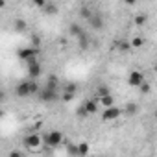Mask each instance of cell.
Returning a JSON list of instances; mask_svg holds the SVG:
<instances>
[{
    "label": "cell",
    "mask_w": 157,
    "mask_h": 157,
    "mask_svg": "<svg viewBox=\"0 0 157 157\" xmlns=\"http://www.w3.org/2000/svg\"><path fill=\"white\" fill-rule=\"evenodd\" d=\"M63 133L59 129H50L46 133H43V142L44 146H50V148H57L59 144H63Z\"/></svg>",
    "instance_id": "6da1fadb"
},
{
    "label": "cell",
    "mask_w": 157,
    "mask_h": 157,
    "mask_svg": "<svg viewBox=\"0 0 157 157\" xmlns=\"http://www.w3.org/2000/svg\"><path fill=\"white\" fill-rule=\"evenodd\" d=\"M22 142H24V146H26L30 151H39L41 146H44V142H43V135H37V133H30V135H26Z\"/></svg>",
    "instance_id": "7a4b0ae2"
},
{
    "label": "cell",
    "mask_w": 157,
    "mask_h": 157,
    "mask_svg": "<svg viewBox=\"0 0 157 157\" xmlns=\"http://www.w3.org/2000/svg\"><path fill=\"white\" fill-rule=\"evenodd\" d=\"M124 113V109L117 107V105H111V107H104V113H102V120L104 122H113L117 120L120 115Z\"/></svg>",
    "instance_id": "3957f363"
},
{
    "label": "cell",
    "mask_w": 157,
    "mask_h": 157,
    "mask_svg": "<svg viewBox=\"0 0 157 157\" xmlns=\"http://www.w3.org/2000/svg\"><path fill=\"white\" fill-rule=\"evenodd\" d=\"M37 46H24V48H19L17 50V56L22 59V61H32V59H37Z\"/></svg>",
    "instance_id": "277c9868"
},
{
    "label": "cell",
    "mask_w": 157,
    "mask_h": 157,
    "mask_svg": "<svg viewBox=\"0 0 157 157\" xmlns=\"http://www.w3.org/2000/svg\"><path fill=\"white\" fill-rule=\"evenodd\" d=\"M39 96H41V102H44V104H52V102L59 100V93H57V89H50V87L41 89Z\"/></svg>",
    "instance_id": "5b68a950"
},
{
    "label": "cell",
    "mask_w": 157,
    "mask_h": 157,
    "mask_svg": "<svg viewBox=\"0 0 157 157\" xmlns=\"http://www.w3.org/2000/svg\"><path fill=\"white\" fill-rule=\"evenodd\" d=\"M15 94H17L19 98H28V96H33V94H32V82H30V80L21 82V83L17 85V89H15Z\"/></svg>",
    "instance_id": "8992f818"
},
{
    "label": "cell",
    "mask_w": 157,
    "mask_h": 157,
    "mask_svg": "<svg viewBox=\"0 0 157 157\" xmlns=\"http://www.w3.org/2000/svg\"><path fill=\"white\" fill-rule=\"evenodd\" d=\"M128 83H129L131 87H140V85L144 83V74H142L140 70L129 72V76H128Z\"/></svg>",
    "instance_id": "52a82bcc"
},
{
    "label": "cell",
    "mask_w": 157,
    "mask_h": 157,
    "mask_svg": "<svg viewBox=\"0 0 157 157\" xmlns=\"http://www.w3.org/2000/svg\"><path fill=\"white\" fill-rule=\"evenodd\" d=\"M26 65H28V76L32 78V80H37V78L41 76V63L37 59H32Z\"/></svg>",
    "instance_id": "ba28073f"
},
{
    "label": "cell",
    "mask_w": 157,
    "mask_h": 157,
    "mask_svg": "<svg viewBox=\"0 0 157 157\" xmlns=\"http://www.w3.org/2000/svg\"><path fill=\"white\" fill-rule=\"evenodd\" d=\"M87 22L91 24V28H93V30H102V28H104V19H102L100 15H93Z\"/></svg>",
    "instance_id": "9c48e42d"
},
{
    "label": "cell",
    "mask_w": 157,
    "mask_h": 157,
    "mask_svg": "<svg viewBox=\"0 0 157 157\" xmlns=\"http://www.w3.org/2000/svg\"><path fill=\"white\" fill-rule=\"evenodd\" d=\"M98 104H100L98 100H87V102L83 104L87 115H94V113H98Z\"/></svg>",
    "instance_id": "30bf717a"
},
{
    "label": "cell",
    "mask_w": 157,
    "mask_h": 157,
    "mask_svg": "<svg viewBox=\"0 0 157 157\" xmlns=\"http://www.w3.org/2000/svg\"><path fill=\"white\" fill-rule=\"evenodd\" d=\"M98 102H100V105H104V107H111V105H115V98L107 93V94H100L98 96Z\"/></svg>",
    "instance_id": "8fae6325"
},
{
    "label": "cell",
    "mask_w": 157,
    "mask_h": 157,
    "mask_svg": "<svg viewBox=\"0 0 157 157\" xmlns=\"http://www.w3.org/2000/svg\"><path fill=\"white\" fill-rule=\"evenodd\" d=\"M68 32H70V35H72L74 39H80L82 35H85L80 24H70V28H68Z\"/></svg>",
    "instance_id": "7c38bea8"
},
{
    "label": "cell",
    "mask_w": 157,
    "mask_h": 157,
    "mask_svg": "<svg viewBox=\"0 0 157 157\" xmlns=\"http://www.w3.org/2000/svg\"><path fill=\"white\" fill-rule=\"evenodd\" d=\"M78 151H80V157L87 155V153L91 151V146H89V142H78Z\"/></svg>",
    "instance_id": "4fadbf2b"
},
{
    "label": "cell",
    "mask_w": 157,
    "mask_h": 157,
    "mask_svg": "<svg viewBox=\"0 0 157 157\" xmlns=\"http://www.w3.org/2000/svg\"><path fill=\"white\" fill-rule=\"evenodd\" d=\"M57 78L56 76H48V80H46V83H44V87H50V89H57Z\"/></svg>",
    "instance_id": "5bb4252c"
},
{
    "label": "cell",
    "mask_w": 157,
    "mask_h": 157,
    "mask_svg": "<svg viewBox=\"0 0 157 157\" xmlns=\"http://www.w3.org/2000/svg\"><path fill=\"white\" fill-rule=\"evenodd\" d=\"M146 22H148V17H146V15H137V17L133 19V24H135V26H144Z\"/></svg>",
    "instance_id": "9a60e30c"
},
{
    "label": "cell",
    "mask_w": 157,
    "mask_h": 157,
    "mask_svg": "<svg viewBox=\"0 0 157 157\" xmlns=\"http://www.w3.org/2000/svg\"><path fill=\"white\" fill-rule=\"evenodd\" d=\"M13 28H15V32H24V30H26V22H24L22 19H17V21L13 22Z\"/></svg>",
    "instance_id": "2e32d148"
},
{
    "label": "cell",
    "mask_w": 157,
    "mask_h": 157,
    "mask_svg": "<svg viewBox=\"0 0 157 157\" xmlns=\"http://www.w3.org/2000/svg\"><path fill=\"white\" fill-rule=\"evenodd\" d=\"M67 153L68 155H76V157H80V151H78V144H67Z\"/></svg>",
    "instance_id": "e0dca14e"
},
{
    "label": "cell",
    "mask_w": 157,
    "mask_h": 157,
    "mask_svg": "<svg viewBox=\"0 0 157 157\" xmlns=\"http://www.w3.org/2000/svg\"><path fill=\"white\" fill-rule=\"evenodd\" d=\"M144 44V39L142 37H133L131 39V48H140Z\"/></svg>",
    "instance_id": "ac0fdd59"
},
{
    "label": "cell",
    "mask_w": 157,
    "mask_h": 157,
    "mask_svg": "<svg viewBox=\"0 0 157 157\" xmlns=\"http://www.w3.org/2000/svg\"><path fill=\"white\" fill-rule=\"evenodd\" d=\"M137 111H139L137 104H128V105H126V109H124V113H128V115H135Z\"/></svg>",
    "instance_id": "d6986e66"
},
{
    "label": "cell",
    "mask_w": 157,
    "mask_h": 157,
    "mask_svg": "<svg viewBox=\"0 0 157 157\" xmlns=\"http://www.w3.org/2000/svg\"><path fill=\"white\" fill-rule=\"evenodd\" d=\"M65 91H67V93H72V94H76V91H78V85H76V83H68V85L65 87Z\"/></svg>",
    "instance_id": "ffe728a7"
},
{
    "label": "cell",
    "mask_w": 157,
    "mask_h": 157,
    "mask_svg": "<svg viewBox=\"0 0 157 157\" xmlns=\"http://www.w3.org/2000/svg\"><path fill=\"white\" fill-rule=\"evenodd\" d=\"M117 46H118V48H120L122 52H126V50H128V48L131 46V43L128 44V43H124V41H118V43H117Z\"/></svg>",
    "instance_id": "44dd1931"
},
{
    "label": "cell",
    "mask_w": 157,
    "mask_h": 157,
    "mask_svg": "<svg viewBox=\"0 0 157 157\" xmlns=\"http://www.w3.org/2000/svg\"><path fill=\"white\" fill-rule=\"evenodd\" d=\"M72 98H74V94H72V93H67V91H65V93L61 94V100H63V102H70Z\"/></svg>",
    "instance_id": "7402d4cb"
},
{
    "label": "cell",
    "mask_w": 157,
    "mask_h": 157,
    "mask_svg": "<svg viewBox=\"0 0 157 157\" xmlns=\"http://www.w3.org/2000/svg\"><path fill=\"white\" fill-rule=\"evenodd\" d=\"M32 2H33V6H37L41 10H44V6H46V0H32Z\"/></svg>",
    "instance_id": "603a6c76"
},
{
    "label": "cell",
    "mask_w": 157,
    "mask_h": 157,
    "mask_svg": "<svg viewBox=\"0 0 157 157\" xmlns=\"http://www.w3.org/2000/svg\"><path fill=\"white\" fill-rule=\"evenodd\" d=\"M139 89H140V93H142V94H148V93H150V83H146V82H144Z\"/></svg>",
    "instance_id": "cb8c5ba5"
},
{
    "label": "cell",
    "mask_w": 157,
    "mask_h": 157,
    "mask_svg": "<svg viewBox=\"0 0 157 157\" xmlns=\"http://www.w3.org/2000/svg\"><path fill=\"white\" fill-rule=\"evenodd\" d=\"M44 10H46V13H48V15H54V13H56V6H48V4H46V6H44Z\"/></svg>",
    "instance_id": "d4e9b609"
},
{
    "label": "cell",
    "mask_w": 157,
    "mask_h": 157,
    "mask_svg": "<svg viewBox=\"0 0 157 157\" xmlns=\"http://www.w3.org/2000/svg\"><path fill=\"white\" fill-rule=\"evenodd\" d=\"M32 44L33 46H39V37L37 35H32Z\"/></svg>",
    "instance_id": "484cf974"
},
{
    "label": "cell",
    "mask_w": 157,
    "mask_h": 157,
    "mask_svg": "<svg viewBox=\"0 0 157 157\" xmlns=\"http://www.w3.org/2000/svg\"><path fill=\"white\" fill-rule=\"evenodd\" d=\"M98 93H100V94H107V93H109V89H107V87H100V91H98Z\"/></svg>",
    "instance_id": "4316f807"
},
{
    "label": "cell",
    "mask_w": 157,
    "mask_h": 157,
    "mask_svg": "<svg viewBox=\"0 0 157 157\" xmlns=\"http://www.w3.org/2000/svg\"><path fill=\"white\" fill-rule=\"evenodd\" d=\"M124 2H126L128 6H135V4H137V0H124Z\"/></svg>",
    "instance_id": "83f0119b"
},
{
    "label": "cell",
    "mask_w": 157,
    "mask_h": 157,
    "mask_svg": "<svg viewBox=\"0 0 157 157\" xmlns=\"http://www.w3.org/2000/svg\"><path fill=\"white\" fill-rule=\"evenodd\" d=\"M10 157H21V151H11Z\"/></svg>",
    "instance_id": "f1b7e54d"
},
{
    "label": "cell",
    "mask_w": 157,
    "mask_h": 157,
    "mask_svg": "<svg viewBox=\"0 0 157 157\" xmlns=\"http://www.w3.org/2000/svg\"><path fill=\"white\" fill-rule=\"evenodd\" d=\"M153 70H155V72H157V63H155V67H153Z\"/></svg>",
    "instance_id": "f546056e"
},
{
    "label": "cell",
    "mask_w": 157,
    "mask_h": 157,
    "mask_svg": "<svg viewBox=\"0 0 157 157\" xmlns=\"http://www.w3.org/2000/svg\"><path fill=\"white\" fill-rule=\"evenodd\" d=\"M155 120H157V111H155Z\"/></svg>",
    "instance_id": "4dcf8cb0"
}]
</instances>
